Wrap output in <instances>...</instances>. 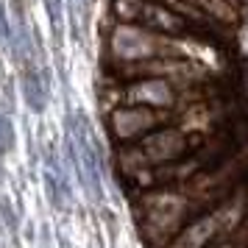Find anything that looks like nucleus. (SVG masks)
<instances>
[{"label":"nucleus","mask_w":248,"mask_h":248,"mask_svg":"<svg viewBox=\"0 0 248 248\" xmlns=\"http://www.w3.org/2000/svg\"><path fill=\"white\" fill-rule=\"evenodd\" d=\"M140 234L151 248H165L179 234V229L195 215H201V206L195 198H190L179 184L173 187H154L137 195L134 203Z\"/></svg>","instance_id":"nucleus-1"},{"label":"nucleus","mask_w":248,"mask_h":248,"mask_svg":"<svg viewBox=\"0 0 248 248\" xmlns=\"http://www.w3.org/2000/svg\"><path fill=\"white\" fill-rule=\"evenodd\" d=\"M173 117H176L173 112H162V109H145V106L117 103L112 109H106V131H109L114 145L123 148V145H134L145 134L173 123Z\"/></svg>","instance_id":"nucleus-2"},{"label":"nucleus","mask_w":248,"mask_h":248,"mask_svg":"<svg viewBox=\"0 0 248 248\" xmlns=\"http://www.w3.org/2000/svg\"><path fill=\"white\" fill-rule=\"evenodd\" d=\"M137 23L142 25V28H148V31L159 34V36H190V34H195L192 23L184 14H179L176 9H170L168 3H159V0H145V6H142Z\"/></svg>","instance_id":"nucleus-3"},{"label":"nucleus","mask_w":248,"mask_h":248,"mask_svg":"<svg viewBox=\"0 0 248 248\" xmlns=\"http://www.w3.org/2000/svg\"><path fill=\"white\" fill-rule=\"evenodd\" d=\"M145 0H109L112 23H137Z\"/></svg>","instance_id":"nucleus-4"},{"label":"nucleus","mask_w":248,"mask_h":248,"mask_svg":"<svg viewBox=\"0 0 248 248\" xmlns=\"http://www.w3.org/2000/svg\"><path fill=\"white\" fill-rule=\"evenodd\" d=\"M209 248H240L234 243V240H229V237H226V240H220V243H215V246H209Z\"/></svg>","instance_id":"nucleus-5"}]
</instances>
